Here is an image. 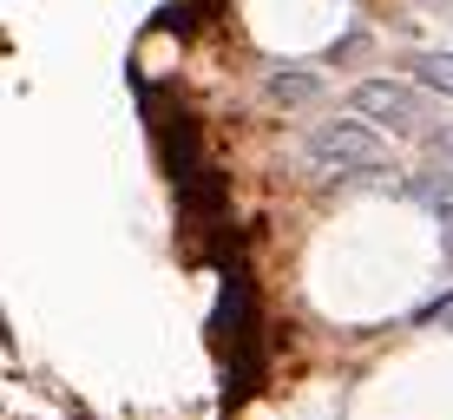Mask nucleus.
Instances as JSON below:
<instances>
[{"label": "nucleus", "instance_id": "obj_1", "mask_svg": "<svg viewBox=\"0 0 453 420\" xmlns=\"http://www.w3.org/2000/svg\"><path fill=\"white\" fill-rule=\"evenodd\" d=\"M309 164L322 171H381L388 164V138L368 118H322L309 132Z\"/></svg>", "mask_w": 453, "mask_h": 420}, {"label": "nucleus", "instance_id": "obj_2", "mask_svg": "<svg viewBox=\"0 0 453 420\" xmlns=\"http://www.w3.org/2000/svg\"><path fill=\"white\" fill-rule=\"evenodd\" d=\"M349 105H355V118H368L374 132H420L434 118L427 92H414V86H401V80H362V86L349 92Z\"/></svg>", "mask_w": 453, "mask_h": 420}, {"label": "nucleus", "instance_id": "obj_3", "mask_svg": "<svg viewBox=\"0 0 453 420\" xmlns=\"http://www.w3.org/2000/svg\"><path fill=\"white\" fill-rule=\"evenodd\" d=\"M263 92L283 99V105H316L322 99V73H309V66H270V73H263Z\"/></svg>", "mask_w": 453, "mask_h": 420}, {"label": "nucleus", "instance_id": "obj_4", "mask_svg": "<svg viewBox=\"0 0 453 420\" xmlns=\"http://www.w3.org/2000/svg\"><path fill=\"white\" fill-rule=\"evenodd\" d=\"M414 80L427 92H447L453 99V53H414Z\"/></svg>", "mask_w": 453, "mask_h": 420}, {"label": "nucleus", "instance_id": "obj_5", "mask_svg": "<svg viewBox=\"0 0 453 420\" xmlns=\"http://www.w3.org/2000/svg\"><path fill=\"white\" fill-rule=\"evenodd\" d=\"M420 322H434V329H447V335H453V295H447V302H434Z\"/></svg>", "mask_w": 453, "mask_h": 420}, {"label": "nucleus", "instance_id": "obj_6", "mask_svg": "<svg viewBox=\"0 0 453 420\" xmlns=\"http://www.w3.org/2000/svg\"><path fill=\"white\" fill-rule=\"evenodd\" d=\"M427 145H434V158H441V164H453V126H441V132L427 138Z\"/></svg>", "mask_w": 453, "mask_h": 420}]
</instances>
